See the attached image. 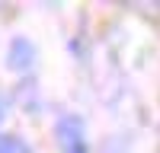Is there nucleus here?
<instances>
[{
	"label": "nucleus",
	"instance_id": "1",
	"mask_svg": "<svg viewBox=\"0 0 160 153\" xmlns=\"http://www.w3.org/2000/svg\"><path fill=\"white\" fill-rule=\"evenodd\" d=\"M32 61H35V48H32V42L16 38V42L10 45V67H13V70H26Z\"/></svg>",
	"mask_w": 160,
	"mask_h": 153
},
{
	"label": "nucleus",
	"instance_id": "2",
	"mask_svg": "<svg viewBox=\"0 0 160 153\" xmlns=\"http://www.w3.org/2000/svg\"><path fill=\"white\" fill-rule=\"evenodd\" d=\"M0 153H29L19 137H0Z\"/></svg>",
	"mask_w": 160,
	"mask_h": 153
}]
</instances>
